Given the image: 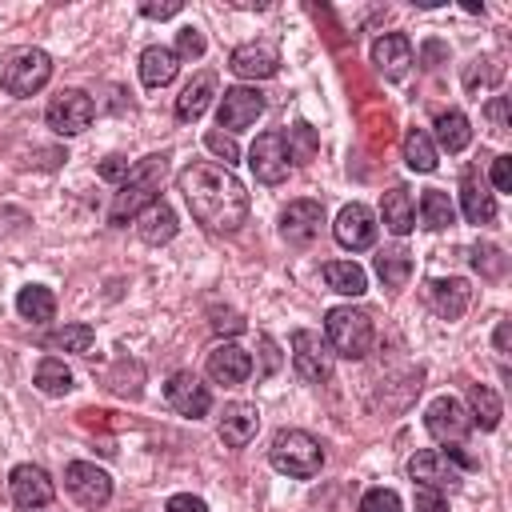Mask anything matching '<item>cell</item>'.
Here are the masks:
<instances>
[{"mask_svg": "<svg viewBox=\"0 0 512 512\" xmlns=\"http://www.w3.org/2000/svg\"><path fill=\"white\" fill-rule=\"evenodd\" d=\"M212 324H216V332H240V328H244V320H240L236 312H216Z\"/></svg>", "mask_w": 512, "mask_h": 512, "instance_id": "48", "label": "cell"}, {"mask_svg": "<svg viewBox=\"0 0 512 512\" xmlns=\"http://www.w3.org/2000/svg\"><path fill=\"white\" fill-rule=\"evenodd\" d=\"M492 340H496V352H508V344H512V324H508V320H500Z\"/></svg>", "mask_w": 512, "mask_h": 512, "instance_id": "49", "label": "cell"}, {"mask_svg": "<svg viewBox=\"0 0 512 512\" xmlns=\"http://www.w3.org/2000/svg\"><path fill=\"white\" fill-rule=\"evenodd\" d=\"M424 428H428V436L440 440V444H464V436L472 432V416H468V408H464L460 400L436 396V400L428 404V412H424Z\"/></svg>", "mask_w": 512, "mask_h": 512, "instance_id": "10", "label": "cell"}, {"mask_svg": "<svg viewBox=\"0 0 512 512\" xmlns=\"http://www.w3.org/2000/svg\"><path fill=\"white\" fill-rule=\"evenodd\" d=\"M52 80V56L44 48H12L0 64V84L12 96H32Z\"/></svg>", "mask_w": 512, "mask_h": 512, "instance_id": "5", "label": "cell"}, {"mask_svg": "<svg viewBox=\"0 0 512 512\" xmlns=\"http://www.w3.org/2000/svg\"><path fill=\"white\" fill-rule=\"evenodd\" d=\"M248 168L260 184H280L292 168L288 160V144H284V132H260L248 148Z\"/></svg>", "mask_w": 512, "mask_h": 512, "instance_id": "9", "label": "cell"}, {"mask_svg": "<svg viewBox=\"0 0 512 512\" xmlns=\"http://www.w3.org/2000/svg\"><path fill=\"white\" fill-rule=\"evenodd\" d=\"M360 512H400V496L392 488H368L360 496Z\"/></svg>", "mask_w": 512, "mask_h": 512, "instance_id": "39", "label": "cell"}, {"mask_svg": "<svg viewBox=\"0 0 512 512\" xmlns=\"http://www.w3.org/2000/svg\"><path fill=\"white\" fill-rule=\"evenodd\" d=\"M216 428H220V440H224L228 448H244V444L260 432V412H256V404L232 400V404H224Z\"/></svg>", "mask_w": 512, "mask_h": 512, "instance_id": "19", "label": "cell"}, {"mask_svg": "<svg viewBox=\"0 0 512 512\" xmlns=\"http://www.w3.org/2000/svg\"><path fill=\"white\" fill-rule=\"evenodd\" d=\"M64 488H68L84 508H100V504L112 500V480H108V472L96 468V464H84V460H72V464L64 468Z\"/></svg>", "mask_w": 512, "mask_h": 512, "instance_id": "11", "label": "cell"}, {"mask_svg": "<svg viewBox=\"0 0 512 512\" xmlns=\"http://www.w3.org/2000/svg\"><path fill=\"white\" fill-rule=\"evenodd\" d=\"M332 360L336 356H332V348H328V340L320 332H312V328H296L292 332V364L308 384H324L332 376Z\"/></svg>", "mask_w": 512, "mask_h": 512, "instance_id": "8", "label": "cell"}, {"mask_svg": "<svg viewBox=\"0 0 512 512\" xmlns=\"http://www.w3.org/2000/svg\"><path fill=\"white\" fill-rule=\"evenodd\" d=\"M256 344H260V356H264V364H260V376H272V372L280 368V348H276V340H272V336H260Z\"/></svg>", "mask_w": 512, "mask_h": 512, "instance_id": "45", "label": "cell"}, {"mask_svg": "<svg viewBox=\"0 0 512 512\" xmlns=\"http://www.w3.org/2000/svg\"><path fill=\"white\" fill-rule=\"evenodd\" d=\"M404 164L412 172H432L436 168V144L424 128H408L404 132Z\"/></svg>", "mask_w": 512, "mask_h": 512, "instance_id": "33", "label": "cell"}, {"mask_svg": "<svg viewBox=\"0 0 512 512\" xmlns=\"http://www.w3.org/2000/svg\"><path fill=\"white\" fill-rule=\"evenodd\" d=\"M92 340H96L92 324H64V328L44 336V348H52V352H88Z\"/></svg>", "mask_w": 512, "mask_h": 512, "instance_id": "35", "label": "cell"}, {"mask_svg": "<svg viewBox=\"0 0 512 512\" xmlns=\"http://www.w3.org/2000/svg\"><path fill=\"white\" fill-rule=\"evenodd\" d=\"M468 416H472L476 428L492 432V428L500 424V416H504V404H500V396H496L488 384H472V388H468Z\"/></svg>", "mask_w": 512, "mask_h": 512, "instance_id": "29", "label": "cell"}, {"mask_svg": "<svg viewBox=\"0 0 512 512\" xmlns=\"http://www.w3.org/2000/svg\"><path fill=\"white\" fill-rule=\"evenodd\" d=\"M460 208H464V220L468 224H492L496 220V196L488 192V184L480 176H464L460 184Z\"/></svg>", "mask_w": 512, "mask_h": 512, "instance_id": "22", "label": "cell"}, {"mask_svg": "<svg viewBox=\"0 0 512 512\" xmlns=\"http://www.w3.org/2000/svg\"><path fill=\"white\" fill-rule=\"evenodd\" d=\"M472 268L480 276H488V280H500L508 272V256L496 244H472Z\"/></svg>", "mask_w": 512, "mask_h": 512, "instance_id": "36", "label": "cell"}, {"mask_svg": "<svg viewBox=\"0 0 512 512\" xmlns=\"http://www.w3.org/2000/svg\"><path fill=\"white\" fill-rule=\"evenodd\" d=\"M164 164H168V156H144L140 164H132V176L120 184V192H116L112 204H108V220H112V224H128V220H136L148 204H156V188H160Z\"/></svg>", "mask_w": 512, "mask_h": 512, "instance_id": "3", "label": "cell"}, {"mask_svg": "<svg viewBox=\"0 0 512 512\" xmlns=\"http://www.w3.org/2000/svg\"><path fill=\"white\" fill-rule=\"evenodd\" d=\"M260 112H264V96H260L256 88L236 84V88H224L220 108H216V120H220V128L240 132V128H248V124H256Z\"/></svg>", "mask_w": 512, "mask_h": 512, "instance_id": "14", "label": "cell"}, {"mask_svg": "<svg viewBox=\"0 0 512 512\" xmlns=\"http://www.w3.org/2000/svg\"><path fill=\"white\" fill-rule=\"evenodd\" d=\"M176 72H180V60H176L172 48L152 44V48L140 52V80H144L148 88H164V84H172Z\"/></svg>", "mask_w": 512, "mask_h": 512, "instance_id": "25", "label": "cell"}, {"mask_svg": "<svg viewBox=\"0 0 512 512\" xmlns=\"http://www.w3.org/2000/svg\"><path fill=\"white\" fill-rule=\"evenodd\" d=\"M32 384H36L44 396H64V392H72V372H68V364H64V360L44 356V360L36 364Z\"/></svg>", "mask_w": 512, "mask_h": 512, "instance_id": "34", "label": "cell"}, {"mask_svg": "<svg viewBox=\"0 0 512 512\" xmlns=\"http://www.w3.org/2000/svg\"><path fill=\"white\" fill-rule=\"evenodd\" d=\"M176 188L184 192V204L196 216V224H204L208 232H236L248 220L244 184L212 160H192L188 168H180Z\"/></svg>", "mask_w": 512, "mask_h": 512, "instance_id": "1", "label": "cell"}, {"mask_svg": "<svg viewBox=\"0 0 512 512\" xmlns=\"http://www.w3.org/2000/svg\"><path fill=\"white\" fill-rule=\"evenodd\" d=\"M428 304H432V312H436L440 320H460V316L468 312V304H472V288H468V280H460V276L428 280Z\"/></svg>", "mask_w": 512, "mask_h": 512, "instance_id": "17", "label": "cell"}, {"mask_svg": "<svg viewBox=\"0 0 512 512\" xmlns=\"http://www.w3.org/2000/svg\"><path fill=\"white\" fill-rule=\"evenodd\" d=\"M492 184H496V192H512V156L492 160Z\"/></svg>", "mask_w": 512, "mask_h": 512, "instance_id": "44", "label": "cell"}, {"mask_svg": "<svg viewBox=\"0 0 512 512\" xmlns=\"http://www.w3.org/2000/svg\"><path fill=\"white\" fill-rule=\"evenodd\" d=\"M8 492H12V500H16V508H44V504H52V496H56V488H52V480H48V472L44 468H36V464H16L12 468V476H8Z\"/></svg>", "mask_w": 512, "mask_h": 512, "instance_id": "16", "label": "cell"}, {"mask_svg": "<svg viewBox=\"0 0 512 512\" xmlns=\"http://www.w3.org/2000/svg\"><path fill=\"white\" fill-rule=\"evenodd\" d=\"M420 220H424V228H432V232L452 228V224H456V204L448 200V192L428 188V192L420 196Z\"/></svg>", "mask_w": 512, "mask_h": 512, "instance_id": "32", "label": "cell"}, {"mask_svg": "<svg viewBox=\"0 0 512 512\" xmlns=\"http://www.w3.org/2000/svg\"><path fill=\"white\" fill-rule=\"evenodd\" d=\"M92 116H96V104H92V96H84L80 88H64V92L52 96L48 108H44L48 128L60 132V136H76V132H84V128L92 124Z\"/></svg>", "mask_w": 512, "mask_h": 512, "instance_id": "7", "label": "cell"}, {"mask_svg": "<svg viewBox=\"0 0 512 512\" xmlns=\"http://www.w3.org/2000/svg\"><path fill=\"white\" fill-rule=\"evenodd\" d=\"M320 228H324V208H320L316 200H292V204L280 212V236H284L288 244H296V248L312 244V240L320 236Z\"/></svg>", "mask_w": 512, "mask_h": 512, "instance_id": "15", "label": "cell"}, {"mask_svg": "<svg viewBox=\"0 0 512 512\" xmlns=\"http://www.w3.org/2000/svg\"><path fill=\"white\" fill-rule=\"evenodd\" d=\"M380 216H384V228L392 236H408L416 228V204H412V192L408 188H388L380 196Z\"/></svg>", "mask_w": 512, "mask_h": 512, "instance_id": "23", "label": "cell"}, {"mask_svg": "<svg viewBox=\"0 0 512 512\" xmlns=\"http://www.w3.org/2000/svg\"><path fill=\"white\" fill-rule=\"evenodd\" d=\"M204 48H208V44H204V32H200V28H192V24H188V28H180V32H176V48H172V52H176V60H200V56H204Z\"/></svg>", "mask_w": 512, "mask_h": 512, "instance_id": "38", "label": "cell"}, {"mask_svg": "<svg viewBox=\"0 0 512 512\" xmlns=\"http://www.w3.org/2000/svg\"><path fill=\"white\" fill-rule=\"evenodd\" d=\"M372 64L380 68L384 80H400L412 64V40L404 32H384L376 44H372Z\"/></svg>", "mask_w": 512, "mask_h": 512, "instance_id": "20", "label": "cell"}, {"mask_svg": "<svg viewBox=\"0 0 512 512\" xmlns=\"http://www.w3.org/2000/svg\"><path fill=\"white\" fill-rule=\"evenodd\" d=\"M136 232L144 244H168L176 236V212L164 200H156L136 216Z\"/></svg>", "mask_w": 512, "mask_h": 512, "instance_id": "26", "label": "cell"}, {"mask_svg": "<svg viewBox=\"0 0 512 512\" xmlns=\"http://www.w3.org/2000/svg\"><path fill=\"white\" fill-rule=\"evenodd\" d=\"M408 476H412L420 488H432V492H456L464 468H460L444 448H424V452H416V456L408 460Z\"/></svg>", "mask_w": 512, "mask_h": 512, "instance_id": "6", "label": "cell"}, {"mask_svg": "<svg viewBox=\"0 0 512 512\" xmlns=\"http://www.w3.org/2000/svg\"><path fill=\"white\" fill-rule=\"evenodd\" d=\"M164 400H168V408H176L188 420H200L212 408V392L196 380V372H172L164 384Z\"/></svg>", "mask_w": 512, "mask_h": 512, "instance_id": "13", "label": "cell"}, {"mask_svg": "<svg viewBox=\"0 0 512 512\" xmlns=\"http://www.w3.org/2000/svg\"><path fill=\"white\" fill-rule=\"evenodd\" d=\"M204 148H208V152H216V156L224 160V168L240 160V144H236L228 132H204Z\"/></svg>", "mask_w": 512, "mask_h": 512, "instance_id": "40", "label": "cell"}, {"mask_svg": "<svg viewBox=\"0 0 512 512\" xmlns=\"http://www.w3.org/2000/svg\"><path fill=\"white\" fill-rule=\"evenodd\" d=\"M96 172H100V180H108V184H124V180L132 176V160H128V156H104Z\"/></svg>", "mask_w": 512, "mask_h": 512, "instance_id": "41", "label": "cell"}, {"mask_svg": "<svg viewBox=\"0 0 512 512\" xmlns=\"http://www.w3.org/2000/svg\"><path fill=\"white\" fill-rule=\"evenodd\" d=\"M436 144L444 148V152H464L468 144H472V124H468V116L464 112H440L436 116Z\"/></svg>", "mask_w": 512, "mask_h": 512, "instance_id": "28", "label": "cell"}, {"mask_svg": "<svg viewBox=\"0 0 512 512\" xmlns=\"http://www.w3.org/2000/svg\"><path fill=\"white\" fill-rule=\"evenodd\" d=\"M332 232H336V244L340 248L364 252V248L376 244V216H372L368 204H344L340 216H336V224H332Z\"/></svg>", "mask_w": 512, "mask_h": 512, "instance_id": "12", "label": "cell"}, {"mask_svg": "<svg viewBox=\"0 0 512 512\" xmlns=\"http://www.w3.org/2000/svg\"><path fill=\"white\" fill-rule=\"evenodd\" d=\"M484 112H488V120H492V132L504 136V132H508V100H504V96H492Z\"/></svg>", "mask_w": 512, "mask_h": 512, "instance_id": "42", "label": "cell"}, {"mask_svg": "<svg viewBox=\"0 0 512 512\" xmlns=\"http://www.w3.org/2000/svg\"><path fill=\"white\" fill-rule=\"evenodd\" d=\"M208 376L216 384H244L252 376V356L240 344H216L208 352Z\"/></svg>", "mask_w": 512, "mask_h": 512, "instance_id": "21", "label": "cell"}, {"mask_svg": "<svg viewBox=\"0 0 512 512\" xmlns=\"http://www.w3.org/2000/svg\"><path fill=\"white\" fill-rule=\"evenodd\" d=\"M376 276L384 280V288H404L408 276H412V252L408 248H384L376 256Z\"/></svg>", "mask_w": 512, "mask_h": 512, "instance_id": "31", "label": "cell"}, {"mask_svg": "<svg viewBox=\"0 0 512 512\" xmlns=\"http://www.w3.org/2000/svg\"><path fill=\"white\" fill-rule=\"evenodd\" d=\"M164 512H208V504L200 496H192V492H176V496H168Z\"/></svg>", "mask_w": 512, "mask_h": 512, "instance_id": "43", "label": "cell"}, {"mask_svg": "<svg viewBox=\"0 0 512 512\" xmlns=\"http://www.w3.org/2000/svg\"><path fill=\"white\" fill-rule=\"evenodd\" d=\"M212 96H216V76L212 72H196L188 84H184V92L176 96V116L188 124V120H200L204 116V108L212 104Z\"/></svg>", "mask_w": 512, "mask_h": 512, "instance_id": "24", "label": "cell"}, {"mask_svg": "<svg viewBox=\"0 0 512 512\" xmlns=\"http://www.w3.org/2000/svg\"><path fill=\"white\" fill-rule=\"evenodd\" d=\"M324 280L340 296H364L368 292V272L356 260H328L324 264Z\"/></svg>", "mask_w": 512, "mask_h": 512, "instance_id": "27", "label": "cell"}, {"mask_svg": "<svg viewBox=\"0 0 512 512\" xmlns=\"http://www.w3.org/2000/svg\"><path fill=\"white\" fill-rule=\"evenodd\" d=\"M284 144H288V160H292V164H304V160H312V152H316V132L300 120V124H292V128L284 132Z\"/></svg>", "mask_w": 512, "mask_h": 512, "instance_id": "37", "label": "cell"}, {"mask_svg": "<svg viewBox=\"0 0 512 512\" xmlns=\"http://www.w3.org/2000/svg\"><path fill=\"white\" fill-rule=\"evenodd\" d=\"M324 340L332 348V356H344V360H364L376 344V328H372V316L364 308H352V304H340V308H328L324 316Z\"/></svg>", "mask_w": 512, "mask_h": 512, "instance_id": "2", "label": "cell"}, {"mask_svg": "<svg viewBox=\"0 0 512 512\" xmlns=\"http://www.w3.org/2000/svg\"><path fill=\"white\" fill-rule=\"evenodd\" d=\"M16 312H20L24 320H32V324H48V320L56 316V296H52V288H44V284H28V288H20V296H16Z\"/></svg>", "mask_w": 512, "mask_h": 512, "instance_id": "30", "label": "cell"}, {"mask_svg": "<svg viewBox=\"0 0 512 512\" xmlns=\"http://www.w3.org/2000/svg\"><path fill=\"white\" fill-rule=\"evenodd\" d=\"M140 12H144L148 20H168V16L180 12V0H168V4H140Z\"/></svg>", "mask_w": 512, "mask_h": 512, "instance_id": "47", "label": "cell"}, {"mask_svg": "<svg viewBox=\"0 0 512 512\" xmlns=\"http://www.w3.org/2000/svg\"><path fill=\"white\" fill-rule=\"evenodd\" d=\"M228 68H232L240 80H268V76H276L280 56H276L272 44H240V48H232Z\"/></svg>", "mask_w": 512, "mask_h": 512, "instance_id": "18", "label": "cell"}, {"mask_svg": "<svg viewBox=\"0 0 512 512\" xmlns=\"http://www.w3.org/2000/svg\"><path fill=\"white\" fill-rule=\"evenodd\" d=\"M416 512H448V500H444V492L420 488V492H416Z\"/></svg>", "mask_w": 512, "mask_h": 512, "instance_id": "46", "label": "cell"}, {"mask_svg": "<svg viewBox=\"0 0 512 512\" xmlns=\"http://www.w3.org/2000/svg\"><path fill=\"white\" fill-rule=\"evenodd\" d=\"M268 460L276 472L292 476V480H312L320 468H324V448L312 432L304 428H280L272 436V448H268Z\"/></svg>", "mask_w": 512, "mask_h": 512, "instance_id": "4", "label": "cell"}]
</instances>
